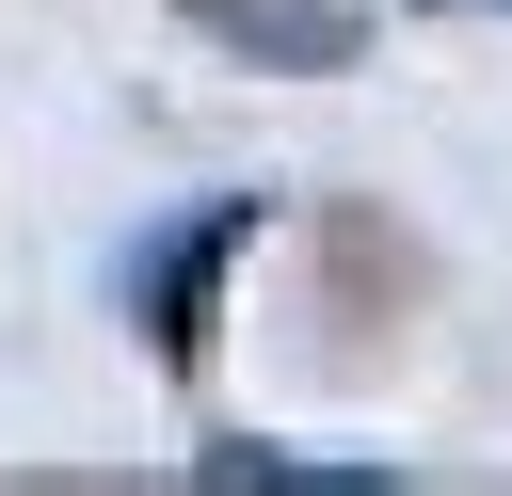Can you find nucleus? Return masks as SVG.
<instances>
[{
	"label": "nucleus",
	"mask_w": 512,
	"mask_h": 496,
	"mask_svg": "<svg viewBox=\"0 0 512 496\" xmlns=\"http://www.w3.org/2000/svg\"><path fill=\"white\" fill-rule=\"evenodd\" d=\"M224 32H256V48H288V64H320L336 48V0H208Z\"/></svg>",
	"instance_id": "obj_1"
}]
</instances>
